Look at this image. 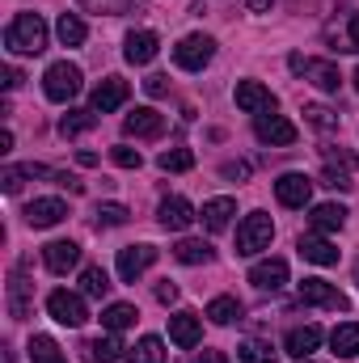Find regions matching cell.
<instances>
[{
    "mask_svg": "<svg viewBox=\"0 0 359 363\" xmlns=\"http://www.w3.org/2000/svg\"><path fill=\"white\" fill-rule=\"evenodd\" d=\"M254 135H258L263 144H270V148H287V144H296L300 131H296V123H287L283 114L270 110V114H258V118H254Z\"/></svg>",
    "mask_w": 359,
    "mask_h": 363,
    "instance_id": "7",
    "label": "cell"
},
{
    "mask_svg": "<svg viewBox=\"0 0 359 363\" xmlns=\"http://www.w3.org/2000/svg\"><path fill=\"white\" fill-rule=\"evenodd\" d=\"M136 304H110L106 313H101V325L110 330V334H118V330H127V325H136Z\"/></svg>",
    "mask_w": 359,
    "mask_h": 363,
    "instance_id": "33",
    "label": "cell"
},
{
    "mask_svg": "<svg viewBox=\"0 0 359 363\" xmlns=\"http://www.w3.org/2000/svg\"><path fill=\"white\" fill-rule=\"evenodd\" d=\"M330 347H334V355H338V359H355V355H359V325H355V321L334 325Z\"/></svg>",
    "mask_w": 359,
    "mask_h": 363,
    "instance_id": "25",
    "label": "cell"
},
{
    "mask_svg": "<svg viewBox=\"0 0 359 363\" xmlns=\"http://www.w3.org/2000/svg\"><path fill=\"white\" fill-rule=\"evenodd\" d=\"M174 258L186 267H199V262H211V245L207 241H178L174 245Z\"/></svg>",
    "mask_w": 359,
    "mask_h": 363,
    "instance_id": "35",
    "label": "cell"
},
{
    "mask_svg": "<svg viewBox=\"0 0 359 363\" xmlns=\"http://www.w3.org/2000/svg\"><path fill=\"white\" fill-rule=\"evenodd\" d=\"M275 199H279L283 207H304V203L313 199V178H304V174H283V178L275 182Z\"/></svg>",
    "mask_w": 359,
    "mask_h": 363,
    "instance_id": "15",
    "label": "cell"
},
{
    "mask_svg": "<svg viewBox=\"0 0 359 363\" xmlns=\"http://www.w3.org/2000/svg\"><path fill=\"white\" fill-rule=\"evenodd\" d=\"M309 220H313V228H317V233H334V228H343V224H347V207H343V203H317Z\"/></svg>",
    "mask_w": 359,
    "mask_h": 363,
    "instance_id": "26",
    "label": "cell"
},
{
    "mask_svg": "<svg viewBox=\"0 0 359 363\" xmlns=\"http://www.w3.org/2000/svg\"><path fill=\"white\" fill-rule=\"evenodd\" d=\"M300 363H313V359H300Z\"/></svg>",
    "mask_w": 359,
    "mask_h": 363,
    "instance_id": "53",
    "label": "cell"
},
{
    "mask_svg": "<svg viewBox=\"0 0 359 363\" xmlns=\"http://www.w3.org/2000/svg\"><path fill=\"white\" fill-rule=\"evenodd\" d=\"M224 178H250V165L237 161V165H224Z\"/></svg>",
    "mask_w": 359,
    "mask_h": 363,
    "instance_id": "47",
    "label": "cell"
},
{
    "mask_svg": "<svg viewBox=\"0 0 359 363\" xmlns=\"http://www.w3.org/2000/svg\"><path fill=\"white\" fill-rule=\"evenodd\" d=\"M237 317H241V300H233V296H216L207 304V321L211 325H233Z\"/></svg>",
    "mask_w": 359,
    "mask_h": 363,
    "instance_id": "30",
    "label": "cell"
},
{
    "mask_svg": "<svg viewBox=\"0 0 359 363\" xmlns=\"http://www.w3.org/2000/svg\"><path fill=\"white\" fill-rule=\"evenodd\" d=\"M300 300L304 304H317V308H334V313H347L351 308V300L334 283H326V279H304L300 283Z\"/></svg>",
    "mask_w": 359,
    "mask_h": 363,
    "instance_id": "8",
    "label": "cell"
},
{
    "mask_svg": "<svg viewBox=\"0 0 359 363\" xmlns=\"http://www.w3.org/2000/svg\"><path fill=\"white\" fill-rule=\"evenodd\" d=\"M157 51H161V38L153 34V30H131L127 34V43H123V55H127V64H153L157 60Z\"/></svg>",
    "mask_w": 359,
    "mask_h": 363,
    "instance_id": "13",
    "label": "cell"
},
{
    "mask_svg": "<svg viewBox=\"0 0 359 363\" xmlns=\"http://www.w3.org/2000/svg\"><path fill=\"white\" fill-rule=\"evenodd\" d=\"M47 313H51L60 325H68V330H81V325L89 321L85 296H77V291H68V287H60V291H51V296H47Z\"/></svg>",
    "mask_w": 359,
    "mask_h": 363,
    "instance_id": "5",
    "label": "cell"
},
{
    "mask_svg": "<svg viewBox=\"0 0 359 363\" xmlns=\"http://www.w3.org/2000/svg\"><path fill=\"white\" fill-rule=\"evenodd\" d=\"M85 13H106V17H123V13H140L144 0H77Z\"/></svg>",
    "mask_w": 359,
    "mask_h": 363,
    "instance_id": "27",
    "label": "cell"
},
{
    "mask_svg": "<svg viewBox=\"0 0 359 363\" xmlns=\"http://www.w3.org/2000/svg\"><path fill=\"white\" fill-rule=\"evenodd\" d=\"M26 178H30V169H26V165H9V169L0 174V186H4L9 194H17V190H21V182H26Z\"/></svg>",
    "mask_w": 359,
    "mask_h": 363,
    "instance_id": "43",
    "label": "cell"
},
{
    "mask_svg": "<svg viewBox=\"0 0 359 363\" xmlns=\"http://www.w3.org/2000/svg\"><path fill=\"white\" fill-rule=\"evenodd\" d=\"M237 359L241 363H275V351H270V342H263V338H250V342L237 347Z\"/></svg>",
    "mask_w": 359,
    "mask_h": 363,
    "instance_id": "38",
    "label": "cell"
},
{
    "mask_svg": "<svg viewBox=\"0 0 359 363\" xmlns=\"http://www.w3.org/2000/svg\"><path fill=\"white\" fill-rule=\"evenodd\" d=\"M144 93H148V97H165V93H170V77H148V81H144Z\"/></svg>",
    "mask_w": 359,
    "mask_h": 363,
    "instance_id": "44",
    "label": "cell"
},
{
    "mask_svg": "<svg viewBox=\"0 0 359 363\" xmlns=\"http://www.w3.org/2000/svg\"><path fill=\"white\" fill-rule=\"evenodd\" d=\"M355 283H359V267H355Z\"/></svg>",
    "mask_w": 359,
    "mask_h": 363,
    "instance_id": "52",
    "label": "cell"
},
{
    "mask_svg": "<svg viewBox=\"0 0 359 363\" xmlns=\"http://www.w3.org/2000/svg\"><path fill=\"white\" fill-rule=\"evenodd\" d=\"M127 220H131V211H127L123 203H101V207H97V224H101V228H118V224H127Z\"/></svg>",
    "mask_w": 359,
    "mask_h": 363,
    "instance_id": "39",
    "label": "cell"
},
{
    "mask_svg": "<svg viewBox=\"0 0 359 363\" xmlns=\"http://www.w3.org/2000/svg\"><path fill=\"white\" fill-rule=\"evenodd\" d=\"M300 258L313 262V267H334V262H338V250H334L326 237L309 233V237H300Z\"/></svg>",
    "mask_w": 359,
    "mask_h": 363,
    "instance_id": "24",
    "label": "cell"
},
{
    "mask_svg": "<svg viewBox=\"0 0 359 363\" xmlns=\"http://www.w3.org/2000/svg\"><path fill=\"white\" fill-rule=\"evenodd\" d=\"M85 359L89 363H118L123 359V342L110 334V338H97V342H85Z\"/></svg>",
    "mask_w": 359,
    "mask_h": 363,
    "instance_id": "28",
    "label": "cell"
},
{
    "mask_svg": "<svg viewBox=\"0 0 359 363\" xmlns=\"http://www.w3.org/2000/svg\"><path fill=\"white\" fill-rule=\"evenodd\" d=\"M287 68H292L296 77L313 81L321 93H338V85H343V72H338V64H330V60H304V55H292Z\"/></svg>",
    "mask_w": 359,
    "mask_h": 363,
    "instance_id": "4",
    "label": "cell"
},
{
    "mask_svg": "<svg viewBox=\"0 0 359 363\" xmlns=\"http://www.w3.org/2000/svg\"><path fill=\"white\" fill-rule=\"evenodd\" d=\"M127 363H165V347H161V338H157V334H144V338L131 347Z\"/></svg>",
    "mask_w": 359,
    "mask_h": 363,
    "instance_id": "31",
    "label": "cell"
},
{
    "mask_svg": "<svg viewBox=\"0 0 359 363\" xmlns=\"http://www.w3.org/2000/svg\"><path fill=\"white\" fill-rule=\"evenodd\" d=\"M194 363H228V355H224V351H203Z\"/></svg>",
    "mask_w": 359,
    "mask_h": 363,
    "instance_id": "49",
    "label": "cell"
},
{
    "mask_svg": "<svg viewBox=\"0 0 359 363\" xmlns=\"http://www.w3.org/2000/svg\"><path fill=\"white\" fill-rule=\"evenodd\" d=\"M64 216H68V203H60V199H34L26 207V224L30 228H55Z\"/></svg>",
    "mask_w": 359,
    "mask_h": 363,
    "instance_id": "17",
    "label": "cell"
},
{
    "mask_svg": "<svg viewBox=\"0 0 359 363\" xmlns=\"http://www.w3.org/2000/svg\"><path fill=\"white\" fill-rule=\"evenodd\" d=\"M304 118H309L317 131H334V127H338V114L326 110V106H304Z\"/></svg>",
    "mask_w": 359,
    "mask_h": 363,
    "instance_id": "40",
    "label": "cell"
},
{
    "mask_svg": "<svg viewBox=\"0 0 359 363\" xmlns=\"http://www.w3.org/2000/svg\"><path fill=\"white\" fill-rule=\"evenodd\" d=\"M216 55V38L211 34H186L178 47H174V64L182 72H203Z\"/></svg>",
    "mask_w": 359,
    "mask_h": 363,
    "instance_id": "3",
    "label": "cell"
},
{
    "mask_svg": "<svg viewBox=\"0 0 359 363\" xmlns=\"http://www.w3.org/2000/svg\"><path fill=\"white\" fill-rule=\"evenodd\" d=\"M21 81H26V77H21V72H17V68H4V89H9V93L17 89V85H21Z\"/></svg>",
    "mask_w": 359,
    "mask_h": 363,
    "instance_id": "48",
    "label": "cell"
},
{
    "mask_svg": "<svg viewBox=\"0 0 359 363\" xmlns=\"http://www.w3.org/2000/svg\"><path fill=\"white\" fill-rule=\"evenodd\" d=\"M110 161H114L118 169H140V152H136V148H127V144L110 148Z\"/></svg>",
    "mask_w": 359,
    "mask_h": 363,
    "instance_id": "42",
    "label": "cell"
},
{
    "mask_svg": "<svg viewBox=\"0 0 359 363\" xmlns=\"http://www.w3.org/2000/svg\"><path fill=\"white\" fill-rule=\"evenodd\" d=\"M157 220H161V228H170V233H182V228H190V220H199V216H194V207H190L182 194H174V199H165V203H161Z\"/></svg>",
    "mask_w": 359,
    "mask_h": 363,
    "instance_id": "20",
    "label": "cell"
},
{
    "mask_svg": "<svg viewBox=\"0 0 359 363\" xmlns=\"http://www.w3.org/2000/svg\"><path fill=\"white\" fill-rule=\"evenodd\" d=\"M106 291H110V279H106V271H101V267H85V271H81V296L101 300Z\"/></svg>",
    "mask_w": 359,
    "mask_h": 363,
    "instance_id": "36",
    "label": "cell"
},
{
    "mask_svg": "<svg viewBox=\"0 0 359 363\" xmlns=\"http://www.w3.org/2000/svg\"><path fill=\"white\" fill-rule=\"evenodd\" d=\"M326 43L334 51H347V55H359V13H343L326 26Z\"/></svg>",
    "mask_w": 359,
    "mask_h": 363,
    "instance_id": "9",
    "label": "cell"
},
{
    "mask_svg": "<svg viewBox=\"0 0 359 363\" xmlns=\"http://www.w3.org/2000/svg\"><path fill=\"white\" fill-rule=\"evenodd\" d=\"M321 157H326V165H330V169H355V165H359L355 152H343V148H321Z\"/></svg>",
    "mask_w": 359,
    "mask_h": 363,
    "instance_id": "41",
    "label": "cell"
},
{
    "mask_svg": "<svg viewBox=\"0 0 359 363\" xmlns=\"http://www.w3.org/2000/svg\"><path fill=\"white\" fill-rule=\"evenodd\" d=\"M43 262L51 274H68L72 267H81V245L77 241H51V245H43Z\"/></svg>",
    "mask_w": 359,
    "mask_h": 363,
    "instance_id": "16",
    "label": "cell"
},
{
    "mask_svg": "<svg viewBox=\"0 0 359 363\" xmlns=\"http://www.w3.org/2000/svg\"><path fill=\"white\" fill-rule=\"evenodd\" d=\"M165 174H186V169H194V152L190 148H170V152H161V161H157Z\"/></svg>",
    "mask_w": 359,
    "mask_h": 363,
    "instance_id": "37",
    "label": "cell"
},
{
    "mask_svg": "<svg viewBox=\"0 0 359 363\" xmlns=\"http://www.w3.org/2000/svg\"><path fill=\"white\" fill-rule=\"evenodd\" d=\"M250 283H254L258 291H279V287L287 283V262H283V258H267V262H258V267L250 271Z\"/></svg>",
    "mask_w": 359,
    "mask_h": 363,
    "instance_id": "22",
    "label": "cell"
},
{
    "mask_svg": "<svg viewBox=\"0 0 359 363\" xmlns=\"http://www.w3.org/2000/svg\"><path fill=\"white\" fill-rule=\"evenodd\" d=\"M123 131H127L131 140H157V135L165 131V114H157L153 106H140V110H131V114L123 118Z\"/></svg>",
    "mask_w": 359,
    "mask_h": 363,
    "instance_id": "11",
    "label": "cell"
},
{
    "mask_svg": "<svg viewBox=\"0 0 359 363\" xmlns=\"http://www.w3.org/2000/svg\"><path fill=\"white\" fill-rule=\"evenodd\" d=\"M43 93H47L51 101H72V97L81 93V68H77V64H68V60L51 64V68H47V77H43Z\"/></svg>",
    "mask_w": 359,
    "mask_h": 363,
    "instance_id": "6",
    "label": "cell"
},
{
    "mask_svg": "<svg viewBox=\"0 0 359 363\" xmlns=\"http://www.w3.org/2000/svg\"><path fill=\"white\" fill-rule=\"evenodd\" d=\"M233 216H237V203H233V199H207L203 211H199V220H203L207 233H224Z\"/></svg>",
    "mask_w": 359,
    "mask_h": 363,
    "instance_id": "23",
    "label": "cell"
},
{
    "mask_svg": "<svg viewBox=\"0 0 359 363\" xmlns=\"http://www.w3.org/2000/svg\"><path fill=\"white\" fill-rule=\"evenodd\" d=\"M26 267H30V262L21 258V262L13 267V274H9V317H13V321H26V317H30V287H34V283L26 279Z\"/></svg>",
    "mask_w": 359,
    "mask_h": 363,
    "instance_id": "10",
    "label": "cell"
},
{
    "mask_svg": "<svg viewBox=\"0 0 359 363\" xmlns=\"http://www.w3.org/2000/svg\"><path fill=\"white\" fill-rule=\"evenodd\" d=\"M55 34H60V43H64V47H81V43L89 38V30H85V21H81L77 13H64V17L55 21Z\"/></svg>",
    "mask_w": 359,
    "mask_h": 363,
    "instance_id": "29",
    "label": "cell"
},
{
    "mask_svg": "<svg viewBox=\"0 0 359 363\" xmlns=\"http://www.w3.org/2000/svg\"><path fill=\"white\" fill-rule=\"evenodd\" d=\"M355 89H359V68H355Z\"/></svg>",
    "mask_w": 359,
    "mask_h": 363,
    "instance_id": "51",
    "label": "cell"
},
{
    "mask_svg": "<svg viewBox=\"0 0 359 363\" xmlns=\"http://www.w3.org/2000/svg\"><path fill=\"white\" fill-rule=\"evenodd\" d=\"M270 237H275L270 216L267 211H250V216L237 224V254H241V258L263 254V250H270Z\"/></svg>",
    "mask_w": 359,
    "mask_h": 363,
    "instance_id": "2",
    "label": "cell"
},
{
    "mask_svg": "<svg viewBox=\"0 0 359 363\" xmlns=\"http://www.w3.org/2000/svg\"><path fill=\"white\" fill-rule=\"evenodd\" d=\"M275 0H250V13H267Z\"/></svg>",
    "mask_w": 359,
    "mask_h": 363,
    "instance_id": "50",
    "label": "cell"
},
{
    "mask_svg": "<svg viewBox=\"0 0 359 363\" xmlns=\"http://www.w3.org/2000/svg\"><path fill=\"white\" fill-rule=\"evenodd\" d=\"M157 300H161V304H174V300H178V283L161 279V283H157Z\"/></svg>",
    "mask_w": 359,
    "mask_h": 363,
    "instance_id": "46",
    "label": "cell"
},
{
    "mask_svg": "<svg viewBox=\"0 0 359 363\" xmlns=\"http://www.w3.org/2000/svg\"><path fill=\"white\" fill-rule=\"evenodd\" d=\"M170 338H174V347H182V351L199 347V338H203V321H199L194 313H174V317H170Z\"/></svg>",
    "mask_w": 359,
    "mask_h": 363,
    "instance_id": "19",
    "label": "cell"
},
{
    "mask_svg": "<svg viewBox=\"0 0 359 363\" xmlns=\"http://www.w3.org/2000/svg\"><path fill=\"white\" fill-rule=\"evenodd\" d=\"M321 182H326V186H334V190H351V186H355L343 169H326V178H321Z\"/></svg>",
    "mask_w": 359,
    "mask_h": 363,
    "instance_id": "45",
    "label": "cell"
},
{
    "mask_svg": "<svg viewBox=\"0 0 359 363\" xmlns=\"http://www.w3.org/2000/svg\"><path fill=\"white\" fill-rule=\"evenodd\" d=\"M4 47L13 55H38V51H47V21L38 13H17L4 26Z\"/></svg>",
    "mask_w": 359,
    "mask_h": 363,
    "instance_id": "1",
    "label": "cell"
},
{
    "mask_svg": "<svg viewBox=\"0 0 359 363\" xmlns=\"http://www.w3.org/2000/svg\"><path fill=\"white\" fill-rule=\"evenodd\" d=\"M237 106L258 118V114H270V110H275V93H270L263 81H241V85H237Z\"/></svg>",
    "mask_w": 359,
    "mask_h": 363,
    "instance_id": "14",
    "label": "cell"
},
{
    "mask_svg": "<svg viewBox=\"0 0 359 363\" xmlns=\"http://www.w3.org/2000/svg\"><path fill=\"white\" fill-rule=\"evenodd\" d=\"M30 363H68V359L60 355L55 338H47V334H34V338H30Z\"/></svg>",
    "mask_w": 359,
    "mask_h": 363,
    "instance_id": "34",
    "label": "cell"
},
{
    "mask_svg": "<svg viewBox=\"0 0 359 363\" xmlns=\"http://www.w3.org/2000/svg\"><path fill=\"white\" fill-rule=\"evenodd\" d=\"M153 262H157V250L153 245H127V250H118V279L123 283H136Z\"/></svg>",
    "mask_w": 359,
    "mask_h": 363,
    "instance_id": "12",
    "label": "cell"
},
{
    "mask_svg": "<svg viewBox=\"0 0 359 363\" xmlns=\"http://www.w3.org/2000/svg\"><path fill=\"white\" fill-rule=\"evenodd\" d=\"M93 123H97V110H68L64 118H60V135H85Z\"/></svg>",
    "mask_w": 359,
    "mask_h": 363,
    "instance_id": "32",
    "label": "cell"
},
{
    "mask_svg": "<svg viewBox=\"0 0 359 363\" xmlns=\"http://www.w3.org/2000/svg\"><path fill=\"white\" fill-rule=\"evenodd\" d=\"M317 347H321V330H317V325H296V330H287V338H283V351H287L292 359H309Z\"/></svg>",
    "mask_w": 359,
    "mask_h": 363,
    "instance_id": "18",
    "label": "cell"
},
{
    "mask_svg": "<svg viewBox=\"0 0 359 363\" xmlns=\"http://www.w3.org/2000/svg\"><path fill=\"white\" fill-rule=\"evenodd\" d=\"M127 101V81L123 77H106L97 89H93V110L97 114H110V110H118Z\"/></svg>",
    "mask_w": 359,
    "mask_h": 363,
    "instance_id": "21",
    "label": "cell"
}]
</instances>
